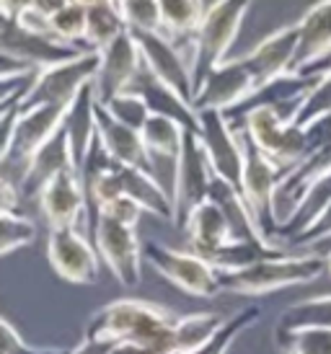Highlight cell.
Returning <instances> with one entry per match:
<instances>
[{"label":"cell","instance_id":"cell-43","mask_svg":"<svg viewBox=\"0 0 331 354\" xmlns=\"http://www.w3.org/2000/svg\"><path fill=\"white\" fill-rule=\"evenodd\" d=\"M109 344H111V342H101V339H86V336H83V342H80L75 349H68V354H107L109 352Z\"/></svg>","mask_w":331,"mask_h":354},{"label":"cell","instance_id":"cell-42","mask_svg":"<svg viewBox=\"0 0 331 354\" xmlns=\"http://www.w3.org/2000/svg\"><path fill=\"white\" fill-rule=\"evenodd\" d=\"M19 202H21L19 189L0 176V215H10V212H16Z\"/></svg>","mask_w":331,"mask_h":354},{"label":"cell","instance_id":"cell-19","mask_svg":"<svg viewBox=\"0 0 331 354\" xmlns=\"http://www.w3.org/2000/svg\"><path fill=\"white\" fill-rule=\"evenodd\" d=\"M96 138L101 140V145L111 156L114 163L143 168V171L156 176V168H153V160H150L145 145H143L140 132L119 124L117 119L111 117L104 106H98V104H96Z\"/></svg>","mask_w":331,"mask_h":354},{"label":"cell","instance_id":"cell-49","mask_svg":"<svg viewBox=\"0 0 331 354\" xmlns=\"http://www.w3.org/2000/svg\"><path fill=\"white\" fill-rule=\"evenodd\" d=\"M323 256H326V274L331 277V251L329 254H323Z\"/></svg>","mask_w":331,"mask_h":354},{"label":"cell","instance_id":"cell-47","mask_svg":"<svg viewBox=\"0 0 331 354\" xmlns=\"http://www.w3.org/2000/svg\"><path fill=\"white\" fill-rule=\"evenodd\" d=\"M13 19V13H10L8 8H6V6H3V3H0V31L6 29V26H8V21Z\"/></svg>","mask_w":331,"mask_h":354},{"label":"cell","instance_id":"cell-27","mask_svg":"<svg viewBox=\"0 0 331 354\" xmlns=\"http://www.w3.org/2000/svg\"><path fill=\"white\" fill-rule=\"evenodd\" d=\"M228 315L223 313H192L174 321V354H195L213 339Z\"/></svg>","mask_w":331,"mask_h":354},{"label":"cell","instance_id":"cell-28","mask_svg":"<svg viewBox=\"0 0 331 354\" xmlns=\"http://www.w3.org/2000/svg\"><path fill=\"white\" fill-rule=\"evenodd\" d=\"M205 0H158L161 31L168 39H192L199 21L205 16Z\"/></svg>","mask_w":331,"mask_h":354},{"label":"cell","instance_id":"cell-15","mask_svg":"<svg viewBox=\"0 0 331 354\" xmlns=\"http://www.w3.org/2000/svg\"><path fill=\"white\" fill-rule=\"evenodd\" d=\"M253 88H256V83H253L249 68L244 65V59H223L220 65H215L207 73L202 86L195 91L192 106H195V111H205V109L228 111V109L238 106Z\"/></svg>","mask_w":331,"mask_h":354},{"label":"cell","instance_id":"cell-32","mask_svg":"<svg viewBox=\"0 0 331 354\" xmlns=\"http://www.w3.org/2000/svg\"><path fill=\"white\" fill-rule=\"evenodd\" d=\"M47 24H49V34L55 39L73 44V47H83V37H86V6L70 0L65 8H60L57 13L49 16Z\"/></svg>","mask_w":331,"mask_h":354},{"label":"cell","instance_id":"cell-4","mask_svg":"<svg viewBox=\"0 0 331 354\" xmlns=\"http://www.w3.org/2000/svg\"><path fill=\"white\" fill-rule=\"evenodd\" d=\"M98 70V52L86 50L83 55L73 59H65L60 65L52 68L37 70V78L31 83V88L21 96L19 109H31V106H62L68 109V104L78 91L93 80Z\"/></svg>","mask_w":331,"mask_h":354},{"label":"cell","instance_id":"cell-37","mask_svg":"<svg viewBox=\"0 0 331 354\" xmlns=\"http://www.w3.org/2000/svg\"><path fill=\"white\" fill-rule=\"evenodd\" d=\"M0 354H68V349L60 346H31L21 334L0 315Z\"/></svg>","mask_w":331,"mask_h":354},{"label":"cell","instance_id":"cell-7","mask_svg":"<svg viewBox=\"0 0 331 354\" xmlns=\"http://www.w3.org/2000/svg\"><path fill=\"white\" fill-rule=\"evenodd\" d=\"M238 135H241V148H244V171H241V187H238V192H241V197H244L251 217L256 220L259 230L272 241V197L277 184H280V178H283V171L274 166L264 153H259V148L246 138L244 129H238Z\"/></svg>","mask_w":331,"mask_h":354},{"label":"cell","instance_id":"cell-46","mask_svg":"<svg viewBox=\"0 0 331 354\" xmlns=\"http://www.w3.org/2000/svg\"><path fill=\"white\" fill-rule=\"evenodd\" d=\"M0 3H3L10 13H19V10L29 8V6H31V0H0Z\"/></svg>","mask_w":331,"mask_h":354},{"label":"cell","instance_id":"cell-44","mask_svg":"<svg viewBox=\"0 0 331 354\" xmlns=\"http://www.w3.org/2000/svg\"><path fill=\"white\" fill-rule=\"evenodd\" d=\"M331 73V52L329 55H323L321 59H316L313 65H308V68H303L298 75H305V78H321V75H329Z\"/></svg>","mask_w":331,"mask_h":354},{"label":"cell","instance_id":"cell-12","mask_svg":"<svg viewBox=\"0 0 331 354\" xmlns=\"http://www.w3.org/2000/svg\"><path fill=\"white\" fill-rule=\"evenodd\" d=\"M62 117H65V109L62 106L19 109L8 156H6V163L0 166V174L6 168L16 171V189H19V181L24 176V171H26V163L31 160V156L57 132L60 124H62Z\"/></svg>","mask_w":331,"mask_h":354},{"label":"cell","instance_id":"cell-23","mask_svg":"<svg viewBox=\"0 0 331 354\" xmlns=\"http://www.w3.org/2000/svg\"><path fill=\"white\" fill-rule=\"evenodd\" d=\"M331 52V0H319L301 21H298V52L292 62V73L313 65L316 59Z\"/></svg>","mask_w":331,"mask_h":354},{"label":"cell","instance_id":"cell-33","mask_svg":"<svg viewBox=\"0 0 331 354\" xmlns=\"http://www.w3.org/2000/svg\"><path fill=\"white\" fill-rule=\"evenodd\" d=\"M326 117H331V73L316 78L313 88L308 91V96H305L301 111L295 117V124L298 127H311V124Z\"/></svg>","mask_w":331,"mask_h":354},{"label":"cell","instance_id":"cell-25","mask_svg":"<svg viewBox=\"0 0 331 354\" xmlns=\"http://www.w3.org/2000/svg\"><path fill=\"white\" fill-rule=\"evenodd\" d=\"M117 176L119 184H122V194L129 197L132 202H137V205L143 207V212H150V215L161 217V220L174 223L171 194L161 187V181L153 174H147L143 168L119 166L117 163Z\"/></svg>","mask_w":331,"mask_h":354},{"label":"cell","instance_id":"cell-3","mask_svg":"<svg viewBox=\"0 0 331 354\" xmlns=\"http://www.w3.org/2000/svg\"><path fill=\"white\" fill-rule=\"evenodd\" d=\"M253 0H213L207 6L205 16L199 21L197 31L189 39V65H192V86L195 91L202 86L207 73L228 59L238 31Z\"/></svg>","mask_w":331,"mask_h":354},{"label":"cell","instance_id":"cell-8","mask_svg":"<svg viewBox=\"0 0 331 354\" xmlns=\"http://www.w3.org/2000/svg\"><path fill=\"white\" fill-rule=\"evenodd\" d=\"M91 241H93L98 259L117 277L119 285L137 287L143 282V243L137 238L135 227L119 225L101 215Z\"/></svg>","mask_w":331,"mask_h":354},{"label":"cell","instance_id":"cell-20","mask_svg":"<svg viewBox=\"0 0 331 354\" xmlns=\"http://www.w3.org/2000/svg\"><path fill=\"white\" fill-rule=\"evenodd\" d=\"M68 168L75 171V163H73L68 135H65V129L60 124L57 132H55V135L31 156L29 163H26V171H24V176H21V181H19V197L21 199L37 197L49 178L57 176L60 171H68Z\"/></svg>","mask_w":331,"mask_h":354},{"label":"cell","instance_id":"cell-17","mask_svg":"<svg viewBox=\"0 0 331 354\" xmlns=\"http://www.w3.org/2000/svg\"><path fill=\"white\" fill-rule=\"evenodd\" d=\"M295 52H298V24H290V26H283V29L272 31L269 37H264L241 59H244V65L249 68L253 83L259 88L269 80L292 73Z\"/></svg>","mask_w":331,"mask_h":354},{"label":"cell","instance_id":"cell-39","mask_svg":"<svg viewBox=\"0 0 331 354\" xmlns=\"http://www.w3.org/2000/svg\"><path fill=\"white\" fill-rule=\"evenodd\" d=\"M34 78H37V73L21 75V78H0V106L13 99H21V96L31 88Z\"/></svg>","mask_w":331,"mask_h":354},{"label":"cell","instance_id":"cell-10","mask_svg":"<svg viewBox=\"0 0 331 354\" xmlns=\"http://www.w3.org/2000/svg\"><path fill=\"white\" fill-rule=\"evenodd\" d=\"M132 37H135L140 57H143V68L192 104L195 99L192 65L181 47L174 39H168L163 31H132Z\"/></svg>","mask_w":331,"mask_h":354},{"label":"cell","instance_id":"cell-38","mask_svg":"<svg viewBox=\"0 0 331 354\" xmlns=\"http://www.w3.org/2000/svg\"><path fill=\"white\" fill-rule=\"evenodd\" d=\"M101 215L109 217V220H114V223H119V225H127V227H137V223H140V217H143V207L137 205V202H132L129 197H117L111 199L109 205L101 207ZM98 215V217H101Z\"/></svg>","mask_w":331,"mask_h":354},{"label":"cell","instance_id":"cell-30","mask_svg":"<svg viewBox=\"0 0 331 354\" xmlns=\"http://www.w3.org/2000/svg\"><path fill=\"white\" fill-rule=\"evenodd\" d=\"M277 344L285 354H331V326L277 328Z\"/></svg>","mask_w":331,"mask_h":354},{"label":"cell","instance_id":"cell-2","mask_svg":"<svg viewBox=\"0 0 331 354\" xmlns=\"http://www.w3.org/2000/svg\"><path fill=\"white\" fill-rule=\"evenodd\" d=\"M326 274V256L323 254H277L264 256L259 261L249 264L246 269L220 274V292H235V295H272L277 290L313 282Z\"/></svg>","mask_w":331,"mask_h":354},{"label":"cell","instance_id":"cell-40","mask_svg":"<svg viewBox=\"0 0 331 354\" xmlns=\"http://www.w3.org/2000/svg\"><path fill=\"white\" fill-rule=\"evenodd\" d=\"M16 117H19V104L10 106L3 117H0V166L6 163V156H8L10 148V138H13V124H16Z\"/></svg>","mask_w":331,"mask_h":354},{"label":"cell","instance_id":"cell-1","mask_svg":"<svg viewBox=\"0 0 331 354\" xmlns=\"http://www.w3.org/2000/svg\"><path fill=\"white\" fill-rule=\"evenodd\" d=\"M176 315L158 303L147 300H114L104 305L86 326V339L101 342H129L147 354H174Z\"/></svg>","mask_w":331,"mask_h":354},{"label":"cell","instance_id":"cell-51","mask_svg":"<svg viewBox=\"0 0 331 354\" xmlns=\"http://www.w3.org/2000/svg\"><path fill=\"white\" fill-rule=\"evenodd\" d=\"M117 3H119V0H117Z\"/></svg>","mask_w":331,"mask_h":354},{"label":"cell","instance_id":"cell-36","mask_svg":"<svg viewBox=\"0 0 331 354\" xmlns=\"http://www.w3.org/2000/svg\"><path fill=\"white\" fill-rule=\"evenodd\" d=\"M127 29L132 31H161L158 0H119Z\"/></svg>","mask_w":331,"mask_h":354},{"label":"cell","instance_id":"cell-6","mask_svg":"<svg viewBox=\"0 0 331 354\" xmlns=\"http://www.w3.org/2000/svg\"><path fill=\"white\" fill-rule=\"evenodd\" d=\"M143 259L163 279H168L186 295L215 297L220 292V274L202 256L192 254V251H179V248H168L158 241H147L143 246Z\"/></svg>","mask_w":331,"mask_h":354},{"label":"cell","instance_id":"cell-34","mask_svg":"<svg viewBox=\"0 0 331 354\" xmlns=\"http://www.w3.org/2000/svg\"><path fill=\"white\" fill-rule=\"evenodd\" d=\"M98 106L107 109L119 124H125V127H129V129H137V132L145 127L147 117H150L145 101L140 99L137 93H132V91H122L117 96H111L107 104H98Z\"/></svg>","mask_w":331,"mask_h":354},{"label":"cell","instance_id":"cell-45","mask_svg":"<svg viewBox=\"0 0 331 354\" xmlns=\"http://www.w3.org/2000/svg\"><path fill=\"white\" fill-rule=\"evenodd\" d=\"M70 0H31V10H37L39 16H44V19H49L52 13H57L60 8H65Z\"/></svg>","mask_w":331,"mask_h":354},{"label":"cell","instance_id":"cell-29","mask_svg":"<svg viewBox=\"0 0 331 354\" xmlns=\"http://www.w3.org/2000/svg\"><path fill=\"white\" fill-rule=\"evenodd\" d=\"M181 135H184V127H179L171 119L153 117V114L147 117L145 127L140 129V138H143V145L153 160V168H156L158 158L176 160L179 148H181Z\"/></svg>","mask_w":331,"mask_h":354},{"label":"cell","instance_id":"cell-48","mask_svg":"<svg viewBox=\"0 0 331 354\" xmlns=\"http://www.w3.org/2000/svg\"><path fill=\"white\" fill-rule=\"evenodd\" d=\"M19 101H21V99H13V101H8V104H3V106H0V117H3V114H6V111H8L10 106H16Z\"/></svg>","mask_w":331,"mask_h":354},{"label":"cell","instance_id":"cell-35","mask_svg":"<svg viewBox=\"0 0 331 354\" xmlns=\"http://www.w3.org/2000/svg\"><path fill=\"white\" fill-rule=\"evenodd\" d=\"M34 238H37V225L29 217L19 215V212L0 215V256L29 246Z\"/></svg>","mask_w":331,"mask_h":354},{"label":"cell","instance_id":"cell-9","mask_svg":"<svg viewBox=\"0 0 331 354\" xmlns=\"http://www.w3.org/2000/svg\"><path fill=\"white\" fill-rule=\"evenodd\" d=\"M197 122H199L197 135H199V142L205 148L213 174L238 189L241 187V171H244V148H241L238 129L231 127L223 111H215V109L197 111Z\"/></svg>","mask_w":331,"mask_h":354},{"label":"cell","instance_id":"cell-26","mask_svg":"<svg viewBox=\"0 0 331 354\" xmlns=\"http://www.w3.org/2000/svg\"><path fill=\"white\" fill-rule=\"evenodd\" d=\"M125 31L127 21L117 0H93L91 6H86V37H83L86 50H104L109 41H114Z\"/></svg>","mask_w":331,"mask_h":354},{"label":"cell","instance_id":"cell-11","mask_svg":"<svg viewBox=\"0 0 331 354\" xmlns=\"http://www.w3.org/2000/svg\"><path fill=\"white\" fill-rule=\"evenodd\" d=\"M47 259L55 274L73 285H96L101 277V259L78 227H52L47 241Z\"/></svg>","mask_w":331,"mask_h":354},{"label":"cell","instance_id":"cell-13","mask_svg":"<svg viewBox=\"0 0 331 354\" xmlns=\"http://www.w3.org/2000/svg\"><path fill=\"white\" fill-rule=\"evenodd\" d=\"M0 52H6L10 57L26 62L34 70H44V68H52V65H60L65 59L78 57L86 50L55 39L52 34H39V31L26 29L13 16L8 21V26L0 31Z\"/></svg>","mask_w":331,"mask_h":354},{"label":"cell","instance_id":"cell-41","mask_svg":"<svg viewBox=\"0 0 331 354\" xmlns=\"http://www.w3.org/2000/svg\"><path fill=\"white\" fill-rule=\"evenodd\" d=\"M29 73H37V70L29 68L21 59L6 55V52H0V78H21V75H29Z\"/></svg>","mask_w":331,"mask_h":354},{"label":"cell","instance_id":"cell-22","mask_svg":"<svg viewBox=\"0 0 331 354\" xmlns=\"http://www.w3.org/2000/svg\"><path fill=\"white\" fill-rule=\"evenodd\" d=\"M181 230L189 238V251L197 256H210L215 254L217 248L228 246L233 236H231V227H228V220L220 212V207L205 199L202 205H197L189 217L184 220Z\"/></svg>","mask_w":331,"mask_h":354},{"label":"cell","instance_id":"cell-21","mask_svg":"<svg viewBox=\"0 0 331 354\" xmlns=\"http://www.w3.org/2000/svg\"><path fill=\"white\" fill-rule=\"evenodd\" d=\"M207 199L215 202L220 207V212L228 220V227H231V236L233 241H244V243H253V246H269V248H280L277 243H272L269 238L264 236L256 220L251 217L249 207H246L241 192L228 184L223 178H217L213 174V181H210V192H207Z\"/></svg>","mask_w":331,"mask_h":354},{"label":"cell","instance_id":"cell-24","mask_svg":"<svg viewBox=\"0 0 331 354\" xmlns=\"http://www.w3.org/2000/svg\"><path fill=\"white\" fill-rule=\"evenodd\" d=\"M62 129L68 135L75 174H78V166L83 163L88 145L96 138V91H93V80L86 83L78 91V96L68 104L65 117H62Z\"/></svg>","mask_w":331,"mask_h":354},{"label":"cell","instance_id":"cell-18","mask_svg":"<svg viewBox=\"0 0 331 354\" xmlns=\"http://www.w3.org/2000/svg\"><path fill=\"white\" fill-rule=\"evenodd\" d=\"M125 91H132V93H137L140 99L145 101L147 111L153 117H166L171 119V122H176L179 127L195 129V132L199 127L195 106L186 99H181L174 88H168L166 83H161L156 75H150L145 68L137 70V75L132 78V83Z\"/></svg>","mask_w":331,"mask_h":354},{"label":"cell","instance_id":"cell-16","mask_svg":"<svg viewBox=\"0 0 331 354\" xmlns=\"http://www.w3.org/2000/svg\"><path fill=\"white\" fill-rule=\"evenodd\" d=\"M39 209L44 212L52 227H78L83 223V236H86V202H83V189H80L78 174L68 168L52 176L37 194ZM88 238V236H86Z\"/></svg>","mask_w":331,"mask_h":354},{"label":"cell","instance_id":"cell-14","mask_svg":"<svg viewBox=\"0 0 331 354\" xmlns=\"http://www.w3.org/2000/svg\"><path fill=\"white\" fill-rule=\"evenodd\" d=\"M140 68H143V57L132 31L127 29L114 41H109L104 50H98V70L93 75L96 104H107L111 96L122 93Z\"/></svg>","mask_w":331,"mask_h":354},{"label":"cell","instance_id":"cell-31","mask_svg":"<svg viewBox=\"0 0 331 354\" xmlns=\"http://www.w3.org/2000/svg\"><path fill=\"white\" fill-rule=\"evenodd\" d=\"M259 318H262V308H259V305H249L244 310H238V313L231 315L223 324V328L195 354H228V349L235 344V339L244 334L246 328H251L253 324H259Z\"/></svg>","mask_w":331,"mask_h":354},{"label":"cell","instance_id":"cell-5","mask_svg":"<svg viewBox=\"0 0 331 354\" xmlns=\"http://www.w3.org/2000/svg\"><path fill=\"white\" fill-rule=\"evenodd\" d=\"M213 181V168L205 156V148L199 142V135L195 129H184L181 135V148L174 160V225H184V220L197 205H202L210 192Z\"/></svg>","mask_w":331,"mask_h":354},{"label":"cell","instance_id":"cell-50","mask_svg":"<svg viewBox=\"0 0 331 354\" xmlns=\"http://www.w3.org/2000/svg\"><path fill=\"white\" fill-rule=\"evenodd\" d=\"M73 3H80V6H91L93 0H73Z\"/></svg>","mask_w":331,"mask_h":354}]
</instances>
